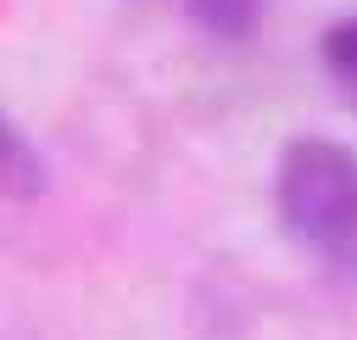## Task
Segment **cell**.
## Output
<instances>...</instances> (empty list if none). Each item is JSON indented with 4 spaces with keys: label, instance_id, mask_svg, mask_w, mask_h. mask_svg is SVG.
<instances>
[{
    "label": "cell",
    "instance_id": "obj_4",
    "mask_svg": "<svg viewBox=\"0 0 357 340\" xmlns=\"http://www.w3.org/2000/svg\"><path fill=\"white\" fill-rule=\"evenodd\" d=\"M318 50H324V67H329V78H335L340 89H351V95H357V17H346V22H329Z\"/></svg>",
    "mask_w": 357,
    "mask_h": 340
},
{
    "label": "cell",
    "instance_id": "obj_1",
    "mask_svg": "<svg viewBox=\"0 0 357 340\" xmlns=\"http://www.w3.org/2000/svg\"><path fill=\"white\" fill-rule=\"evenodd\" d=\"M279 217L329 268H357V150L324 134H301L279 150L273 178Z\"/></svg>",
    "mask_w": 357,
    "mask_h": 340
},
{
    "label": "cell",
    "instance_id": "obj_2",
    "mask_svg": "<svg viewBox=\"0 0 357 340\" xmlns=\"http://www.w3.org/2000/svg\"><path fill=\"white\" fill-rule=\"evenodd\" d=\"M39 190H45V162H39V150L0 117V195L28 201V195H39Z\"/></svg>",
    "mask_w": 357,
    "mask_h": 340
},
{
    "label": "cell",
    "instance_id": "obj_3",
    "mask_svg": "<svg viewBox=\"0 0 357 340\" xmlns=\"http://www.w3.org/2000/svg\"><path fill=\"white\" fill-rule=\"evenodd\" d=\"M184 11L201 33H218V39H245L262 22V0H184Z\"/></svg>",
    "mask_w": 357,
    "mask_h": 340
}]
</instances>
